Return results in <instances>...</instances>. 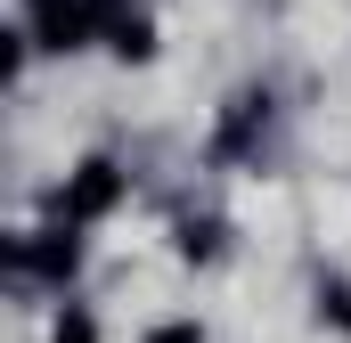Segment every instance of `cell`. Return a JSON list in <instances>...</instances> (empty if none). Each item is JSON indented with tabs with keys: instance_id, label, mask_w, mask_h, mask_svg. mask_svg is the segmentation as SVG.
Listing matches in <instances>:
<instances>
[{
	"instance_id": "6da1fadb",
	"label": "cell",
	"mask_w": 351,
	"mask_h": 343,
	"mask_svg": "<svg viewBox=\"0 0 351 343\" xmlns=\"http://www.w3.org/2000/svg\"><path fill=\"white\" fill-rule=\"evenodd\" d=\"M66 221H106L114 204H123V164L114 156H90V164H74V180H66Z\"/></svg>"
},
{
	"instance_id": "7a4b0ae2",
	"label": "cell",
	"mask_w": 351,
	"mask_h": 343,
	"mask_svg": "<svg viewBox=\"0 0 351 343\" xmlns=\"http://www.w3.org/2000/svg\"><path fill=\"white\" fill-rule=\"evenodd\" d=\"M74 261H82V246H74L66 229H25V237H8V270H16V278H74Z\"/></svg>"
},
{
	"instance_id": "3957f363",
	"label": "cell",
	"mask_w": 351,
	"mask_h": 343,
	"mask_svg": "<svg viewBox=\"0 0 351 343\" xmlns=\"http://www.w3.org/2000/svg\"><path fill=\"white\" fill-rule=\"evenodd\" d=\"M90 16H98V33H106L114 58H156V25H147V8H131V0H90Z\"/></svg>"
},
{
	"instance_id": "277c9868",
	"label": "cell",
	"mask_w": 351,
	"mask_h": 343,
	"mask_svg": "<svg viewBox=\"0 0 351 343\" xmlns=\"http://www.w3.org/2000/svg\"><path fill=\"white\" fill-rule=\"evenodd\" d=\"M25 8H33V33H41V49H82L90 33H98L90 0H25Z\"/></svg>"
},
{
	"instance_id": "5b68a950",
	"label": "cell",
	"mask_w": 351,
	"mask_h": 343,
	"mask_svg": "<svg viewBox=\"0 0 351 343\" xmlns=\"http://www.w3.org/2000/svg\"><path fill=\"white\" fill-rule=\"evenodd\" d=\"M180 254H188V261H213V254H221V221H180Z\"/></svg>"
},
{
	"instance_id": "8992f818",
	"label": "cell",
	"mask_w": 351,
	"mask_h": 343,
	"mask_svg": "<svg viewBox=\"0 0 351 343\" xmlns=\"http://www.w3.org/2000/svg\"><path fill=\"white\" fill-rule=\"evenodd\" d=\"M319 311H327V319L351 335V286H343V278H327V286H319Z\"/></svg>"
},
{
	"instance_id": "52a82bcc",
	"label": "cell",
	"mask_w": 351,
	"mask_h": 343,
	"mask_svg": "<svg viewBox=\"0 0 351 343\" xmlns=\"http://www.w3.org/2000/svg\"><path fill=\"white\" fill-rule=\"evenodd\" d=\"M58 343H98V327H90V311H58Z\"/></svg>"
},
{
	"instance_id": "ba28073f",
	"label": "cell",
	"mask_w": 351,
	"mask_h": 343,
	"mask_svg": "<svg viewBox=\"0 0 351 343\" xmlns=\"http://www.w3.org/2000/svg\"><path fill=\"white\" fill-rule=\"evenodd\" d=\"M147 343H204V327H196V319H172V327H156Z\"/></svg>"
}]
</instances>
